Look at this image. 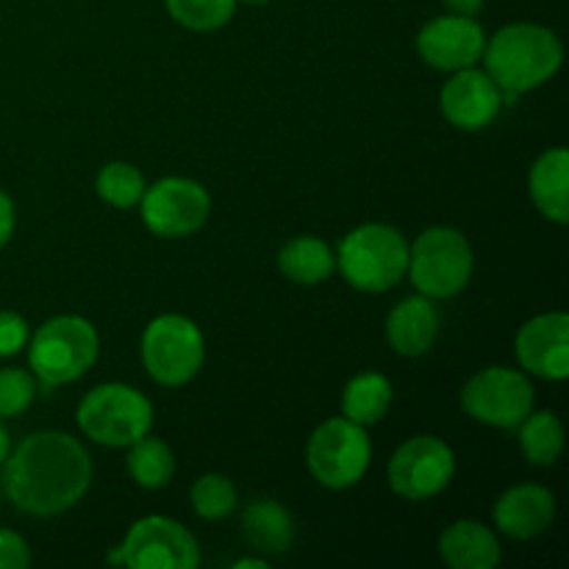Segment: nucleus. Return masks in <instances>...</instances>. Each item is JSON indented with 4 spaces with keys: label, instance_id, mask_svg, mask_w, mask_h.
Segmentation results:
<instances>
[{
    "label": "nucleus",
    "instance_id": "39448f33",
    "mask_svg": "<svg viewBox=\"0 0 569 569\" xmlns=\"http://www.w3.org/2000/svg\"><path fill=\"white\" fill-rule=\"evenodd\" d=\"M76 422L103 448H128L153 428V403L128 383H100L83 395Z\"/></svg>",
    "mask_w": 569,
    "mask_h": 569
},
{
    "label": "nucleus",
    "instance_id": "b1692460",
    "mask_svg": "<svg viewBox=\"0 0 569 569\" xmlns=\"http://www.w3.org/2000/svg\"><path fill=\"white\" fill-rule=\"evenodd\" d=\"M517 428H520L517 442H520L522 456L531 465L553 467L561 459V453H565V422L559 420V415H553V411L533 415L531 411Z\"/></svg>",
    "mask_w": 569,
    "mask_h": 569
},
{
    "label": "nucleus",
    "instance_id": "1a4fd4ad",
    "mask_svg": "<svg viewBox=\"0 0 569 569\" xmlns=\"http://www.w3.org/2000/svg\"><path fill=\"white\" fill-rule=\"evenodd\" d=\"M533 383L511 367H487L461 389V409L489 428H517L533 411Z\"/></svg>",
    "mask_w": 569,
    "mask_h": 569
},
{
    "label": "nucleus",
    "instance_id": "cd10ccee",
    "mask_svg": "<svg viewBox=\"0 0 569 569\" xmlns=\"http://www.w3.org/2000/svg\"><path fill=\"white\" fill-rule=\"evenodd\" d=\"M33 398H37V378L31 376V370H20V367L0 370V420L26 415Z\"/></svg>",
    "mask_w": 569,
    "mask_h": 569
},
{
    "label": "nucleus",
    "instance_id": "a211bd4d",
    "mask_svg": "<svg viewBox=\"0 0 569 569\" xmlns=\"http://www.w3.org/2000/svg\"><path fill=\"white\" fill-rule=\"evenodd\" d=\"M439 556L453 569H495L500 565V539L478 520H456L439 537Z\"/></svg>",
    "mask_w": 569,
    "mask_h": 569
},
{
    "label": "nucleus",
    "instance_id": "6e6552de",
    "mask_svg": "<svg viewBox=\"0 0 569 569\" xmlns=\"http://www.w3.org/2000/svg\"><path fill=\"white\" fill-rule=\"evenodd\" d=\"M139 356L156 383L183 387L198 376L206 361L203 331L183 315H161L144 328Z\"/></svg>",
    "mask_w": 569,
    "mask_h": 569
},
{
    "label": "nucleus",
    "instance_id": "7c9ffc66",
    "mask_svg": "<svg viewBox=\"0 0 569 569\" xmlns=\"http://www.w3.org/2000/svg\"><path fill=\"white\" fill-rule=\"evenodd\" d=\"M14 226H17V211H14V200L9 198V192L0 189V250L9 244V239L14 237Z\"/></svg>",
    "mask_w": 569,
    "mask_h": 569
},
{
    "label": "nucleus",
    "instance_id": "473e14b6",
    "mask_svg": "<svg viewBox=\"0 0 569 569\" xmlns=\"http://www.w3.org/2000/svg\"><path fill=\"white\" fill-rule=\"evenodd\" d=\"M233 569H270V561L264 556H253V559H239Z\"/></svg>",
    "mask_w": 569,
    "mask_h": 569
},
{
    "label": "nucleus",
    "instance_id": "20e7f679",
    "mask_svg": "<svg viewBox=\"0 0 569 569\" xmlns=\"http://www.w3.org/2000/svg\"><path fill=\"white\" fill-rule=\"evenodd\" d=\"M28 367L44 387H64L92 370L100 353V337L83 317L59 315L28 339Z\"/></svg>",
    "mask_w": 569,
    "mask_h": 569
},
{
    "label": "nucleus",
    "instance_id": "9d476101",
    "mask_svg": "<svg viewBox=\"0 0 569 569\" xmlns=\"http://www.w3.org/2000/svg\"><path fill=\"white\" fill-rule=\"evenodd\" d=\"M456 476V456L445 439L422 433L395 450L387 465V481L398 498L420 503L442 495Z\"/></svg>",
    "mask_w": 569,
    "mask_h": 569
},
{
    "label": "nucleus",
    "instance_id": "f3484780",
    "mask_svg": "<svg viewBox=\"0 0 569 569\" xmlns=\"http://www.w3.org/2000/svg\"><path fill=\"white\" fill-rule=\"evenodd\" d=\"M383 333H387V342L395 353L406 356V359H420V356H426L433 348L439 337L437 306L426 295L400 300L389 311Z\"/></svg>",
    "mask_w": 569,
    "mask_h": 569
},
{
    "label": "nucleus",
    "instance_id": "a878e982",
    "mask_svg": "<svg viewBox=\"0 0 569 569\" xmlns=\"http://www.w3.org/2000/svg\"><path fill=\"white\" fill-rule=\"evenodd\" d=\"M189 500H192L194 515L203 520H226L237 511L239 495L231 478L220 476V472H206L192 483Z\"/></svg>",
    "mask_w": 569,
    "mask_h": 569
},
{
    "label": "nucleus",
    "instance_id": "c85d7f7f",
    "mask_svg": "<svg viewBox=\"0 0 569 569\" xmlns=\"http://www.w3.org/2000/svg\"><path fill=\"white\" fill-rule=\"evenodd\" d=\"M31 339L26 317L14 315V311H0V359L17 356Z\"/></svg>",
    "mask_w": 569,
    "mask_h": 569
},
{
    "label": "nucleus",
    "instance_id": "9b49d317",
    "mask_svg": "<svg viewBox=\"0 0 569 569\" xmlns=\"http://www.w3.org/2000/svg\"><path fill=\"white\" fill-rule=\"evenodd\" d=\"M142 222L150 233L161 239L192 237L206 226L211 214V194L203 183L192 178H161V181L144 187L139 200Z\"/></svg>",
    "mask_w": 569,
    "mask_h": 569
},
{
    "label": "nucleus",
    "instance_id": "c756f323",
    "mask_svg": "<svg viewBox=\"0 0 569 569\" xmlns=\"http://www.w3.org/2000/svg\"><path fill=\"white\" fill-rule=\"evenodd\" d=\"M31 565V548L17 531L0 528V569H26Z\"/></svg>",
    "mask_w": 569,
    "mask_h": 569
},
{
    "label": "nucleus",
    "instance_id": "f8f14e48",
    "mask_svg": "<svg viewBox=\"0 0 569 569\" xmlns=\"http://www.w3.org/2000/svg\"><path fill=\"white\" fill-rule=\"evenodd\" d=\"M120 565L131 569H194L200 567L198 539L170 517H142L122 539Z\"/></svg>",
    "mask_w": 569,
    "mask_h": 569
},
{
    "label": "nucleus",
    "instance_id": "f704fd0d",
    "mask_svg": "<svg viewBox=\"0 0 569 569\" xmlns=\"http://www.w3.org/2000/svg\"><path fill=\"white\" fill-rule=\"evenodd\" d=\"M242 3H253V6H261V3H270V0H242Z\"/></svg>",
    "mask_w": 569,
    "mask_h": 569
},
{
    "label": "nucleus",
    "instance_id": "7ed1b4c3",
    "mask_svg": "<svg viewBox=\"0 0 569 569\" xmlns=\"http://www.w3.org/2000/svg\"><path fill=\"white\" fill-rule=\"evenodd\" d=\"M409 239L387 222H365L342 237L337 248V270L359 292H387L406 278Z\"/></svg>",
    "mask_w": 569,
    "mask_h": 569
},
{
    "label": "nucleus",
    "instance_id": "bb28decb",
    "mask_svg": "<svg viewBox=\"0 0 569 569\" xmlns=\"http://www.w3.org/2000/svg\"><path fill=\"white\" fill-rule=\"evenodd\" d=\"M167 11L178 26L189 31H217L237 11V0H164Z\"/></svg>",
    "mask_w": 569,
    "mask_h": 569
},
{
    "label": "nucleus",
    "instance_id": "2eb2a0df",
    "mask_svg": "<svg viewBox=\"0 0 569 569\" xmlns=\"http://www.w3.org/2000/svg\"><path fill=\"white\" fill-rule=\"evenodd\" d=\"M439 106H442L445 120L453 128H459V131H481V128L492 126L495 117L503 109V92L487 76V70L465 67V70H456L445 81Z\"/></svg>",
    "mask_w": 569,
    "mask_h": 569
},
{
    "label": "nucleus",
    "instance_id": "6ab92c4d",
    "mask_svg": "<svg viewBox=\"0 0 569 569\" xmlns=\"http://www.w3.org/2000/svg\"><path fill=\"white\" fill-rule=\"evenodd\" d=\"M531 200L545 220L556 226L569 222V153L567 148H550L533 161L528 176Z\"/></svg>",
    "mask_w": 569,
    "mask_h": 569
},
{
    "label": "nucleus",
    "instance_id": "0eeeda50",
    "mask_svg": "<svg viewBox=\"0 0 569 569\" xmlns=\"http://www.w3.org/2000/svg\"><path fill=\"white\" fill-rule=\"evenodd\" d=\"M372 442L367 428L348 417H331L315 428L306 445V465L311 478L326 489H350L367 476Z\"/></svg>",
    "mask_w": 569,
    "mask_h": 569
},
{
    "label": "nucleus",
    "instance_id": "393cba45",
    "mask_svg": "<svg viewBox=\"0 0 569 569\" xmlns=\"http://www.w3.org/2000/svg\"><path fill=\"white\" fill-rule=\"evenodd\" d=\"M144 176L139 167L128 164V161H111V164L100 167L98 178H94V192L103 203L114 206V209H133L139 206L144 194Z\"/></svg>",
    "mask_w": 569,
    "mask_h": 569
},
{
    "label": "nucleus",
    "instance_id": "5701e85b",
    "mask_svg": "<svg viewBox=\"0 0 569 569\" xmlns=\"http://www.w3.org/2000/svg\"><path fill=\"white\" fill-rule=\"evenodd\" d=\"M128 476L139 489H164L176 476V456L170 445L144 433L133 445H128Z\"/></svg>",
    "mask_w": 569,
    "mask_h": 569
},
{
    "label": "nucleus",
    "instance_id": "f03ea898",
    "mask_svg": "<svg viewBox=\"0 0 569 569\" xmlns=\"http://www.w3.org/2000/svg\"><path fill=\"white\" fill-rule=\"evenodd\" d=\"M483 70L498 83L503 100H515L548 83L565 61L561 39L537 22H509L483 44Z\"/></svg>",
    "mask_w": 569,
    "mask_h": 569
},
{
    "label": "nucleus",
    "instance_id": "ddd939ff",
    "mask_svg": "<svg viewBox=\"0 0 569 569\" xmlns=\"http://www.w3.org/2000/svg\"><path fill=\"white\" fill-rule=\"evenodd\" d=\"M487 31L476 17L445 14L433 17L417 33V53L428 67L442 72L476 67L483 56Z\"/></svg>",
    "mask_w": 569,
    "mask_h": 569
},
{
    "label": "nucleus",
    "instance_id": "72a5a7b5",
    "mask_svg": "<svg viewBox=\"0 0 569 569\" xmlns=\"http://www.w3.org/2000/svg\"><path fill=\"white\" fill-rule=\"evenodd\" d=\"M9 453H11V437L9 431H6L3 420H0V467H3V461L9 459Z\"/></svg>",
    "mask_w": 569,
    "mask_h": 569
},
{
    "label": "nucleus",
    "instance_id": "dca6fc26",
    "mask_svg": "<svg viewBox=\"0 0 569 569\" xmlns=\"http://www.w3.org/2000/svg\"><path fill=\"white\" fill-rule=\"evenodd\" d=\"M492 520L509 539H537L556 520V495L539 483H517L495 500Z\"/></svg>",
    "mask_w": 569,
    "mask_h": 569
},
{
    "label": "nucleus",
    "instance_id": "4be33fe9",
    "mask_svg": "<svg viewBox=\"0 0 569 569\" xmlns=\"http://www.w3.org/2000/svg\"><path fill=\"white\" fill-rule=\"evenodd\" d=\"M392 381L383 372H361L342 389V417L370 428L387 417L392 406Z\"/></svg>",
    "mask_w": 569,
    "mask_h": 569
},
{
    "label": "nucleus",
    "instance_id": "aec40b11",
    "mask_svg": "<svg viewBox=\"0 0 569 569\" xmlns=\"http://www.w3.org/2000/svg\"><path fill=\"white\" fill-rule=\"evenodd\" d=\"M242 533L250 548L261 556H281L295 542V520L287 506L261 498L244 506Z\"/></svg>",
    "mask_w": 569,
    "mask_h": 569
},
{
    "label": "nucleus",
    "instance_id": "f257e3e1",
    "mask_svg": "<svg viewBox=\"0 0 569 569\" xmlns=\"http://www.w3.org/2000/svg\"><path fill=\"white\" fill-rule=\"evenodd\" d=\"M92 483V459L76 437L39 431L22 439L3 461V492L31 517L70 511Z\"/></svg>",
    "mask_w": 569,
    "mask_h": 569
},
{
    "label": "nucleus",
    "instance_id": "412c9836",
    "mask_svg": "<svg viewBox=\"0 0 569 569\" xmlns=\"http://www.w3.org/2000/svg\"><path fill=\"white\" fill-rule=\"evenodd\" d=\"M278 270L300 287H317L328 281L337 270V253L331 244L320 237H292L281 250H278Z\"/></svg>",
    "mask_w": 569,
    "mask_h": 569
},
{
    "label": "nucleus",
    "instance_id": "4468645a",
    "mask_svg": "<svg viewBox=\"0 0 569 569\" xmlns=\"http://www.w3.org/2000/svg\"><path fill=\"white\" fill-rule=\"evenodd\" d=\"M517 361L531 376L545 381H565L569 376V317L565 311H548L517 331Z\"/></svg>",
    "mask_w": 569,
    "mask_h": 569
},
{
    "label": "nucleus",
    "instance_id": "423d86ee",
    "mask_svg": "<svg viewBox=\"0 0 569 569\" xmlns=\"http://www.w3.org/2000/svg\"><path fill=\"white\" fill-rule=\"evenodd\" d=\"M472 264L476 261L465 233L450 226H433L409 244L406 276L426 298L448 300L470 283Z\"/></svg>",
    "mask_w": 569,
    "mask_h": 569
},
{
    "label": "nucleus",
    "instance_id": "2f4dec72",
    "mask_svg": "<svg viewBox=\"0 0 569 569\" xmlns=\"http://www.w3.org/2000/svg\"><path fill=\"white\" fill-rule=\"evenodd\" d=\"M445 6H448L450 14H465V17H476L478 11L483 9V3L487 0H442Z\"/></svg>",
    "mask_w": 569,
    "mask_h": 569
}]
</instances>
